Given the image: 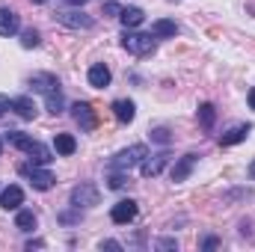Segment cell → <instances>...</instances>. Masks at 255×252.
I'll list each match as a JSON object with an SVG mask.
<instances>
[{
  "label": "cell",
  "mask_w": 255,
  "mask_h": 252,
  "mask_svg": "<svg viewBox=\"0 0 255 252\" xmlns=\"http://www.w3.org/2000/svg\"><path fill=\"white\" fill-rule=\"evenodd\" d=\"M21 172L30 178V184L36 190H51L57 184V175H54L51 169H45V166H36V163H33V166H21Z\"/></svg>",
  "instance_id": "8992f818"
},
{
  "label": "cell",
  "mask_w": 255,
  "mask_h": 252,
  "mask_svg": "<svg viewBox=\"0 0 255 252\" xmlns=\"http://www.w3.org/2000/svg\"><path fill=\"white\" fill-rule=\"evenodd\" d=\"M54 148H57V154H74L77 151V139L71 136V133H57V139H54Z\"/></svg>",
  "instance_id": "ffe728a7"
},
{
  "label": "cell",
  "mask_w": 255,
  "mask_h": 252,
  "mask_svg": "<svg viewBox=\"0 0 255 252\" xmlns=\"http://www.w3.org/2000/svg\"><path fill=\"white\" fill-rule=\"evenodd\" d=\"M15 116H21V119H36V113H39V107H36V101L30 98V95H21V98H12V107H9Z\"/></svg>",
  "instance_id": "5bb4252c"
},
{
  "label": "cell",
  "mask_w": 255,
  "mask_h": 252,
  "mask_svg": "<svg viewBox=\"0 0 255 252\" xmlns=\"http://www.w3.org/2000/svg\"><path fill=\"white\" fill-rule=\"evenodd\" d=\"M250 130H253V125H235L232 130H226L223 136H220V145H238V142H244L247 136H250Z\"/></svg>",
  "instance_id": "ac0fdd59"
},
{
  "label": "cell",
  "mask_w": 255,
  "mask_h": 252,
  "mask_svg": "<svg viewBox=\"0 0 255 252\" xmlns=\"http://www.w3.org/2000/svg\"><path fill=\"white\" fill-rule=\"evenodd\" d=\"M98 187L95 184H89V181H83V184H77V187L71 190V205L80 211V208H95L98 205Z\"/></svg>",
  "instance_id": "5b68a950"
},
{
  "label": "cell",
  "mask_w": 255,
  "mask_h": 252,
  "mask_svg": "<svg viewBox=\"0 0 255 252\" xmlns=\"http://www.w3.org/2000/svg\"><path fill=\"white\" fill-rule=\"evenodd\" d=\"M169 163V151H160V154H145V160L139 163V172H142V178H154V175H160L163 172V166Z\"/></svg>",
  "instance_id": "9c48e42d"
},
{
  "label": "cell",
  "mask_w": 255,
  "mask_h": 252,
  "mask_svg": "<svg viewBox=\"0 0 255 252\" xmlns=\"http://www.w3.org/2000/svg\"><path fill=\"white\" fill-rule=\"evenodd\" d=\"M250 175H253V178H255V160H253V163H250Z\"/></svg>",
  "instance_id": "1f68e13d"
},
{
  "label": "cell",
  "mask_w": 255,
  "mask_h": 252,
  "mask_svg": "<svg viewBox=\"0 0 255 252\" xmlns=\"http://www.w3.org/2000/svg\"><path fill=\"white\" fill-rule=\"evenodd\" d=\"M36 214L30 211V208H24V211H18V217H15V229H21V232H33L36 229Z\"/></svg>",
  "instance_id": "7402d4cb"
},
{
  "label": "cell",
  "mask_w": 255,
  "mask_h": 252,
  "mask_svg": "<svg viewBox=\"0 0 255 252\" xmlns=\"http://www.w3.org/2000/svg\"><path fill=\"white\" fill-rule=\"evenodd\" d=\"M65 3H71V6H80V3H83V0H65Z\"/></svg>",
  "instance_id": "4dcf8cb0"
},
{
  "label": "cell",
  "mask_w": 255,
  "mask_h": 252,
  "mask_svg": "<svg viewBox=\"0 0 255 252\" xmlns=\"http://www.w3.org/2000/svg\"><path fill=\"white\" fill-rule=\"evenodd\" d=\"M113 113H116V119H119L122 125H130V122L136 119V104H133L130 98H116V101H113Z\"/></svg>",
  "instance_id": "9a60e30c"
},
{
  "label": "cell",
  "mask_w": 255,
  "mask_h": 252,
  "mask_svg": "<svg viewBox=\"0 0 255 252\" xmlns=\"http://www.w3.org/2000/svg\"><path fill=\"white\" fill-rule=\"evenodd\" d=\"M24 205V190L18 184H9V187L0 190V208L3 211H18Z\"/></svg>",
  "instance_id": "7c38bea8"
},
{
  "label": "cell",
  "mask_w": 255,
  "mask_h": 252,
  "mask_svg": "<svg viewBox=\"0 0 255 252\" xmlns=\"http://www.w3.org/2000/svg\"><path fill=\"white\" fill-rule=\"evenodd\" d=\"M36 3H42V0H36Z\"/></svg>",
  "instance_id": "836d02e7"
},
{
  "label": "cell",
  "mask_w": 255,
  "mask_h": 252,
  "mask_svg": "<svg viewBox=\"0 0 255 252\" xmlns=\"http://www.w3.org/2000/svg\"><path fill=\"white\" fill-rule=\"evenodd\" d=\"M214 122H217V107H214L211 101H205V104L199 107V125L205 127V130H211Z\"/></svg>",
  "instance_id": "44dd1931"
},
{
  "label": "cell",
  "mask_w": 255,
  "mask_h": 252,
  "mask_svg": "<svg viewBox=\"0 0 255 252\" xmlns=\"http://www.w3.org/2000/svg\"><path fill=\"white\" fill-rule=\"evenodd\" d=\"M104 12H107V15H119L122 6H119V3H104Z\"/></svg>",
  "instance_id": "484cf974"
},
{
  "label": "cell",
  "mask_w": 255,
  "mask_h": 252,
  "mask_svg": "<svg viewBox=\"0 0 255 252\" xmlns=\"http://www.w3.org/2000/svg\"><path fill=\"white\" fill-rule=\"evenodd\" d=\"M42 39H39V30H33V27H27V30H21V48H36Z\"/></svg>",
  "instance_id": "603a6c76"
},
{
  "label": "cell",
  "mask_w": 255,
  "mask_h": 252,
  "mask_svg": "<svg viewBox=\"0 0 255 252\" xmlns=\"http://www.w3.org/2000/svg\"><path fill=\"white\" fill-rule=\"evenodd\" d=\"M9 107H12V101H9V98H6V95H0V116H3V113H6V110H9Z\"/></svg>",
  "instance_id": "f1b7e54d"
},
{
  "label": "cell",
  "mask_w": 255,
  "mask_h": 252,
  "mask_svg": "<svg viewBox=\"0 0 255 252\" xmlns=\"http://www.w3.org/2000/svg\"><path fill=\"white\" fill-rule=\"evenodd\" d=\"M136 214H139L136 202H133V199H122V202H116V205H113L110 220H113L116 226H128V223H133V220H136Z\"/></svg>",
  "instance_id": "ba28073f"
},
{
  "label": "cell",
  "mask_w": 255,
  "mask_h": 252,
  "mask_svg": "<svg viewBox=\"0 0 255 252\" xmlns=\"http://www.w3.org/2000/svg\"><path fill=\"white\" fill-rule=\"evenodd\" d=\"M119 21H122L125 30H133V27H139V24L145 21V12H142L139 6H125V9L119 12Z\"/></svg>",
  "instance_id": "e0dca14e"
},
{
  "label": "cell",
  "mask_w": 255,
  "mask_h": 252,
  "mask_svg": "<svg viewBox=\"0 0 255 252\" xmlns=\"http://www.w3.org/2000/svg\"><path fill=\"white\" fill-rule=\"evenodd\" d=\"M71 116H74V122L80 125V130H92V127H95V110H92V104H86V101H77V104L71 107Z\"/></svg>",
  "instance_id": "8fae6325"
},
{
  "label": "cell",
  "mask_w": 255,
  "mask_h": 252,
  "mask_svg": "<svg viewBox=\"0 0 255 252\" xmlns=\"http://www.w3.org/2000/svg\"><path fill=\"white\" fill-rule=\"evenodd\" d=\"M145 154H148V148H145L142 142H133V145L122 148L119 154H113L110 169H116V172H130L133 166H139V163L145 160Z\"/></svg>",
  "instance_id": "277c9868"
},
{
  "label": "cell",
  "mask_w": 255,
  "mask_h": 252,
  "mask_svg": "<svg viewBox=\"0 0 255 252\" xmlns=\"http://www.w3.org/2000/svg\"><path fill=\"white\" fill-rule=\"evenodd\" d=\"M57 21L65 24V27H71V30H92V15H86V12H80V9H65V12H57Z\"/></svg>",
  "instance_id": "52a82bcc"
},
{
  "label": "cell",
  "mask_w": 255,
  "mask_h": 252,
  "mask_svg": "<svg viewBox=\"0 0 255 252\" xmlns=\"http://www.w3.org/2000/svg\"><path fill=\"white\" fill-rule=\"evenodd\" d=\"M250 107L255 110V89H250Z\"/></svg>",
  "instance_id": "f546056e"
},
{
  "label": "cell",
  "mask_w": 255,
  "mask_h": 252,
  "mask_svg": "<svg viewBox=\"0 0 255 252\" xmlns=\"http://www.w3.org/2000/svg\"><path fill=\"white\" fill-rule=\"evenodd\" d=\"M214 247H220L217 238H205V241H202V250H214Z\"/></svg>",
  "instance_id": "4316f807"
},
{
  "label": "cell",
  "mask_w": 255,
  "mask_h": 252,
  "mask_svg": "<svg viewBox=\"0 0 255 252\" xmlns=\"http://www.w3.org/2000/svg\"><path fill=\"white\" fill-rule=\"evenodd\" d=\"M86 80H89V86H95V89H107L110 80H113V74H110V68H107L104 63H95L92 68H89Z\"/></svg>",
  "instance_id": "4fadbf2b"
},
{
  "label": "cell",
  "mask_w": 255,
  "mask_h": 252,
  "mask_svg": "<svg viewBox=\"0 0 255 252\" xmlns=\"http://www.w3.org/2000/svg\"><path fill=\"white\" fill-rule=\"evenodd\" d=\"M6 142L15 145V148H21V151H27L36 166H48V163L54 160V151H51L45 142H39V139H33V136H27V133H21V130H9V133H6Z\"/></svg>",
  "instance_id": "7a4b0ae2"
},
{
  "label": "cell",
  "mask_w": 255,
  "mask_h": 252,
  "mask_svg": "<svg viewBox=\"0 0 255 252\" xmlns=\"http://www.w3.org/2000/svg\"><path fill=\"white\" fill-rule=\"evenodd\" d=\"M154 250H178V241L163 238V241H157V244H154Z\"/></svg>",
  "instance_id": "d4e9b609"
},
{
  "label": "cell",
  "mask_w": 255,
  "mask_h": 252,
  "mask_svg": "<svg viewBox=\"0 0 255 252\" xmlns=\"http://www.w3.org/2000/svg\"><path fill=\"white\" fill-rule=\"evenodd\" d=\"M18 30H21V21H18V15H15L12 9L0 6V36H15Z\"/></svg>",
  "instance_id": "2e32d148"
},
{
  "label": "cell",
  "mask_w": 255,
  "mask_h": 252,
  "mask_svg": "<svg viewBox=\"0 0 255 252\" xmlns=\"http://www.w3.org/2000/svg\"><path fill=\"white\" fill-rule=\"evenodd\" d=\"M101 250H122L119 241H101Z\"/></svg>",
  "instance_id": "83f0119b"
},
{
  "label": "cell",
  "mask_w": 255,
  "mask_h": 252,
  "mask_svg": "<svg viewBox=\"0 0 255 252\" xmlns=\"http://www.w3.org/2000/svg\"><path fill=\"white\" fill-rule=\"evenodd\" d=\"M0 151H3V139H0Z\"/></svg>",
  "instance_id": "d6a6232c"
},
{
  "label": "cell",
  "mask_w": 255,
  "mask_h": 252,
  "mask_svg": "<svg viewBox=\"0 0 255 252\" xmlns=\"http://www.w3.org/2000/svg\"><path fill=\"white\" fill-rule=\"evenodd\" d=\"M122 48L133 57H148L157 51V36L154 33H133V30H125L122 36Z\"/></svg>",
  "instance_id": "3957f363"
},
{
  "label": "cell",
  "mask_w": 255,
  "mask_h": 252,
  "mask_svg": "<svg viewBox=\"0 0 255 252\" xmlns=\"http://www.w3.org/2000/svg\"><path fill=\"white\" fill-rule=\"evenodd\" d=\"M151 33H154L157 39H175V36H178V24L169 21V18H160V21L151 24Z\"/></svg>",
  "instance_id": "d6986e66"
},
{
  "label": "cell",
  "mask_w": 255,
  "mask_h": 252,
  "mask_svg": "<svg viewBox=\"0 0 255 252\" xmlns=\"http://www.w3.org/2000/svg\"><path fill=\"white\" fill-rule=\"evenodd\" d=\"M30 86L45 98V104H48V113H54V116H60L65 110V101H63V89H60V80H57V74H51V71H39V74H33L30 77Z\"/></svg>",
  "instance_id": "6da1fadb"
},
{
  "label": "cell",
  "mask_w": 255,
  "mask_h": 252,
  "mask_svg": "<svg viewBox=\"0 0 255 252\" xmlns=\"http://www.w3.org/2000/svg\"><path fill=\"white\" fill-rule=\"evenodd\" d=\"M196 154H184V157H178L175 163H172V169H169V178L175 181V184H181V181H187L193 172V166H196Z\"/></svg>",
  "instance_id": "30bf717a"
},
{
  "label": "cell",
  "mask_w": 255,
  "mask_h": 252,
  "mask_svg": "<svg viewBox=\"0 0 255 252\" xmlns=\"http://www.w3.org/2000/svg\"><path fill=\"white\" fill-rule=\"evenodd\" d=\"M151 139L160 142V145H166V142H169V130H166V127H157V130H151Z\"/></svg>",
  "instance_id": "cb8c5ba5"
}]
</instances>
